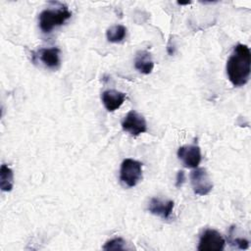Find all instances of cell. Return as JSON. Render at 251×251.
Here are the masks:
<instances>
[{
    "mask_svg": "<svg viewBox=\"0 0 251 251\" xmlns=\"http://www.w3.org/2000/svg\"><path fill=\"white\" fill-rule=\"evenodd\" d=\"M60 49L57 47L41 48L37 51L36 57L46 68L56 70L60 66Z\"/></svg>",
    "mask_w": 251,
    "mask_h": 251,
    "instance_id": "cell-10",
    "label": "cell"
},
{
    "mask_svg": "<svg viewBox=\"0 0 251 251\" xmlns=\"http://www.w3.org/2000/svg\"><path fill=\"white\" fill-rule=\"evenodd\" d=\"M251 52L247 45L237 44L226 61V75L234 86L245 85L250 76Z\"/></svg>",
    "mask_w": 251,
    "mask_h": 251,
    "instance_id": "cell-1",
    "label": "cell"
},
{
    "mask_svg": "<svg viewBox=\"0 0 251 251\" xmlns=\"http://www.w3.org/2000/svg\"><path fill=\"white\" fill-rule=\"evenodd\" d=\"M122 128L132 136H138L147 131V123L141 114L131 110L123 119Z\"/></svg>",
    "mask_w": 251,
    "mask_h": 251,
    "instance_id": "cell-4",
    "label": "cell"
},
{
    "mask_svg": "<svg viewBox=\"0 0 251 251\" xmlns=\"http://www.w3.org/2000/svg\"><path fill=\"white\" fill-rule=\"evenodd\" d=\"M120 178L126 186H135L142 179V163L130 158L125 159L121 165Z\"/></svg>",
    "mask_w": 251,
    "mask_h": 251,
    "instance_id": "cell-3",
    "label": "cell"
},
{
    "mask_svg": "<svg viewBox=\"0 0 251 251\" xmlns=\"http://www.w3.org/2000/svg\"><path fill=\"white\" fill-rule=\"evenodd\" d=\"M239 249H247L249 246V242L248 240H246L245 238H236L232 241Z\"/></svg>",
    "mask_w": 251,
    "mask_h": 251,
    "instance_id": "cell-15",
    "label": "cell"
},
{
    "mask_svg": "<svg viewBox=\"0 0 251 251\" xmlns=\"http://www.w3.org/2000/svg\"><path fill=\"white\" fill-rule=\"evenodd\" d=\"M72 16V13L65 5L59 7L45 9L39 14V27L44 33H49L53 28L62 25Z\"/></svg>",
    "mask_w": 251,
    "mask_h": 251,
    "instance_id": "cell-2",
    "label": "cell"
},
{
    "mask_svg": "<svg viewBox=\"0 0 251 251\" xmlns=\"http://www.w3.org/2000/svg\"><path fill=\"white\" fill-rule=\"evenodd\" d=\"M14 186V173L7 165L3 164L0 169V188L2 191L9 192Z\"/></svg>",
    "mask_w": 251,
    "mask_h": 251,
    "instance_id": "cell-12",
    "label": "cell"
},
{
    "mask_svg": "<svg viewBox=\"0 0 251 251\" xmlns=\"http://www.w3.org/2000/svg\"><path fill=\"white\" fill-rule=\"evenodd\" d=\"M225 243V238L218 230L207 228L200 235L197 249L199 251H222Z\"/></svg>",
    "mask_w": 251,
    "mask_h": 251,
    "instance_id": "cell-5",
    "label": "cell"
},
{
    "mask_svg": "<svg viewBox=\"0 0 251 251\" xmlns=\"http://www.w3.org/2000/svg\"><path fill=\"white\" fill-rule=\"evenodd\" d=\"M126 242L121 237L113 238L105 243V245L103 246V249L104 250H125L126 249Z\"/></svg>",
    "mask_w": 251,
    "mask_h": 251,
    "instance_id": "cell-14",
    "label": "cell"
},
{
    "mask_svg": "<svg viewBox=\"0 0 251 251\" xmlns=\"http://www.w3.org/2000/svg\"><path fill=\"white\" fill-rule=\"evenodd\" d=\"M191 2L189 1V2H177V4L178 5H188V4H190Z\"/></svg>",
    "mask_w": 251,
    "mask_h": 251,
    "instance_id": "cell-17",
    "label": "cell"
},
{
    "mask_svg": "<svg viewBox=\"0 0 251 251\" xmlns=\"http://www.w3.org/2000/svg\"><path fill=\"white\" fill-rule=\"evenodd\" d=\"M185 180V175L183 171H178L177 175H176V187H180L182 185V183Z\"/></svg>",
    "mask_w": 251,
    "mask_h": 251,
    "instance_id": "cell-16",
    "label": "cell"
},
{
    "mask_svg": "<svg viewBox=\"0 0 251 251\" xmlns=\"http://www.w3.org/2000/svg\"><path fill=\"white\" fill-rule=\"evenodd\" d=\"M126 98V93L115 89H108L102 92L101 99L104 107L108 112H114L118 110Z\"/></svg>",
    "mask_w": 251,
    "mask_h": 251,
    "instance_id": "cell-9",
    "label": "cell"
},
{
    "mask_svg": "<svg viewBox=\"0 0 251 251\" xmlns=\"http://www.w3.org/2000/svg\"><path fill=\"white\" fill-rule=\"evenodd\" d=\"M134 67L139 73L149 75L154 69V62L150 52L147 50H139L135 55Z\"/></svg>",
    "mask_w": 251,
    "mask_h": 251,
    "instance_id": "cell-11",
    "label": "cell"
},
{
    "mask_svg": "<svg viewBox=\"0 0 251 251\" xmlns=\"http://www.w3.org/2000/svg\"><path fill=\"white\" fill-rule=\"evenodd\" d=\"M177 157L185 168L196 169L201 162V150L198 145H184L177 150Z\"/></svg>",
    "mask_w": 251,
    "mask_h": 251,
    "instance_id": "cell-7",
    "label": "cell"
},
{
    "mask_svg": "<svg viewBox=\"0 0 251 251\" xmlns=\"http://www.w3.org/2000/svg\"><path fill=\"white\" fill-rule=\"evenodd\" d=\"M190 181L193 192L196 195L205 196L208 195L213 189V182L203 168H196L190 174Z\"/></svg>",
    "mask_w": 251,
    "mask_h": 251,
    "instance_id": "cell-6",
    "label": "cell"
},
{
    "mask_svg": "<svg viewBox=\"0 0 251 251\" xmlns=\"http://www.w3.org/2000/svg\"><path fill=\"white\" fill-rule=\"evenodd\" d=\"M174 205L175 203L173 200H162L160 198L153 197L148 203L147 210L153 215L164 220H168L172 216Z\"/></svg>",
    "mask_w": 251,
    "mask_h": 251,
    "instance_id": "cell-8",
    "label": "cell"
},
{
    "mask_svg": "<svg viewBox=\"0 0 251 251\" xmlns=\"http://www.w3.org/2000/svg\"><path fill=\"white\" fill-rule=\"evenodd\" d=\"M126 36V27L123 25H116L109 27L106 31V37L109 42L120 43Z\"/></svg>",
    "mask_w": 251,
    "mask_h": 251,
    "instance_id": "cell-13",
    "label": "cell"
}]
</instances>
